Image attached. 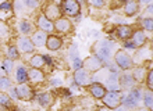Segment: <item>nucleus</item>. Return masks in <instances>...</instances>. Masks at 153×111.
Wrapping results in <instances>:
<instances>
[{
  "mask_svg": "<svg viewBox=\"0 0 153 111\" xmlns=\"http://www.w3.org/2000/svg\"><path fill=\"white\" fill-rule=\"evenodd\" d=\"M16 92H17V97L20 100L24 101H31L32 99H35V92L28 83H18L16 86Z\"/></svg>",
  "mask_w": 153,
  "mask_h": 111,
  "instance_id": "obj_7",
  "label": "nucleus"
},
{
  "mask_svg": "<svg viewBox=\"0 0 153 111\" xmlns=\"http://www.w3.org/2000/svg\"><path fill=\"white\" fill-rule=\"evenodd\" d=\"M93 111H111V110H110V108H107V107L105 106V107H96Z\"/></svg>",
  "mask_w": 153,
  "mask_h": 111,
  "instance_id": "obj_47",
  "label": "nucleus"
},
{
  "mask_svg": "<svg viewBox=\"0 0 153 111\" xmlns=\"http://www.w3.org/2000/svg\"><path fill=\"white\" fill-rule=\"evenodd\" d=\"M114 61H116L117 67L123 70V71H128V70H132L135 63H134L132 57L125 52L124 49H118L114 54Z\"/></svg>",
  "mask_w": 153,
  "mask_h": 111,
  "instance_id": "obj_3",
  "label": "nucleus"
},
{
  "mask_svg": "<svg viewBox=\"0 0 153 111\" xmlns=\"http://www.w3.org/2000/svg\"><path fill=\"white\" fill-rule=\"evenodd\" d=\"M132 32H134V29L129 25H118L116 28V35L121 40H128L131 38V35H132Z\"/></svg>",
  "mask_w": 153,
  "mask_h": 111,
  "instance_id": "obj_20",
  "label": "nucleus"
},
{
  "mask_svg": "<svg viewBox=\"0 0 153 111\" xmlns=\"http://www.w3.org/2000/svg\"><path fill=\"white\" fill-rule=\"evenodd\" d=\"M36 25H38V29L46 32V33H52V32H54V25H53V22L50 20H48L43 14L38 16Z\"/></svg>",
  "mask_w": 153,
  "mask_h": 111,
  "instance_id": "obj_14",
  "label": "nucleus"
},
{
  "mask_svg": "<svg viewBox=\"0 0 153 111\" xmlns=\"http://www.w3.org/2000/svg\"><path fill=\"white\" fill-rule=\"evenodd\" d=\"M22 1V4H24L27 8H29V10H33V8L39 7V0H21Z\"/></svg>",
  "mask_w": 153,
  "mask_h": 111,
  "instance_id": "obj_32",
  "label": "nucleus"
},
{
  "mask_svg": "<svg viewBox=\"0 0 153 111\" xmlns=\"http://www.w3.org/2000/svg\"><path fill=\"white\" fill-rule=\"evenodd\" d=\"M13 8V6L8 1H3V3L0 4V11H10Z\"/></svg>",
  "mask_w": 153,
  "mask_h": 111,
  "instance_id": "obj_38",
  "label": "nucleus"
},
{
  "mask_svg": "<svg viewBox=\"0 0 153 111\" xmlns=\"http://www.w3.org/2000/svg\"><path fill=\"white\" fill-rule=\"evenodd\" d=\"M138 1H139V4H141V3H148V4H150V3H152V0H138Z\"/></svg>",
  "mask_w": 153,
  "mask_h": 111,
  "instance_id": "obj_49",
  "label": "nucleus"
},
{
  "mask_svg": "<svg viewBox=\"0 0 153 111\" xmlns=\"http://www.w3.org/2000/svg\"><path fill=\"white\" fill-rule=\"evenodd\" d=\"M18 29H20V32L22 33V35H31L33 32V25L29 22L28 20H21L20 22H18Z\"/></svg>",
  "mask_w": 153,
  "mask_h": 111,
  "instance_id": "obj_26",
  "label": "nucleus"
},
{
  "mask_svg": "<svg viewBox=\"0 0 153 111\" xmlns=\"http://www.w3.org/2000/svg\"><path fill=\"white\" fill-rule=\"evenodd\" d=\"M131 75H132L135 82H143V81H145V76H146V65H141V67L134 68V71Z\"/></svg>",
  "mask_w": 153,
  "mask_h": 111,
  "instance_id": "obj_25",
  "label": "nucleus"
},
{
  "mask_svg": "<svg viewBox=\"0 0 153 111\" xmlns=\"http://www.w3.org/2000/svg\"><path fill=\"white\" fill-rule=\"evenodd\" d=\"M139 101H141V90L135 89V87H132L129 93L123 96V99H121V104L127 106L128 108H137Z\"/></svg>",
  "mask_w": 153,
  "mask_h": 111,
  "instance_id": "obj_5",
  "label": "nucleus"
},
{
  "mask_svg": "<svg viewBox=\"0 0 153 111\" xmlns=\"http://www.w3.org/2000/svg\"><path fill=\"white\" fill-rule=\"evenodd\" d=\"M42 14H43L48 20L52 21V22H54L56 20H59V18L63 17L60 6L57 3H54V1H48L46 4H43V7H42Z\"/></svg>",
  "mask_w": 153,
  "mask_h": 111,
  "instance_id": "obj_4",
  "label": "nucleus"
},
{
  "mask_svg": "<svg viewBox=\"0 0 153 111\" xmlns=\"http://www.w3.org/2000/svg\"><path fill=\"white\" fill-rule=\"evenodd\" d=\"M46 47L50 50V52H57L63 47V39L57 35H48V39H46Z\"/></svg>",
  "mask_w": 153,
  "mask_h": 111,
  "instance_id": "obj_15",
  "label": "nucleus"
},
{
  "mask_svg": "<svg viewBox=\"0 0 153 111\" xmlns=\"http://www.w3.org/2000/svg\"><path fill=\"white\" fill-rule=\"evenodd\" d=\"M22 8H24V4L21 0H14L13 3V10L16 11V14H21L22 13Z\"/></svg>",
  "mask_w": 153,
  "mask_h": 111,
  "instance_id": "obj_34",
  "label": "nucleus"
},
{
  "mask_svg": "<svg viewBox=\"0 0 153 111\" xmlns=\"http://www.w3.org/2000/svg\"><path fill=\"white\" fill-rule=\"evenodd\" d=\"M139 24H141V27H142V31H148V32L153 31L152 17H142L141 20H139Z\"/></svg>",
  "mask_w": 153,
  "mask_h": 111,
  "instance_id": "obj_27",
  "label": "nucleus"
},
{
  "mask_svg": "<svg viewBox=\"0 0 153 111\" xmlns=\"http://www.w3.org/2000/svg\"><path fill=\"white\" fill-rule=\"evenodd\" d=\"M142 100H143V106H145V108H148V110L152 111L153 110V93H152V90L145 92Z\"/></svg>",
  "mask_w": 153,
  "mask_h": 111,
  "instance_id": "obj_28",
  "label": "nucleus"
},
{
  "mask_svg": "<svg viewBox=\"0 0 153 111\" xmlns=\"http://www.w3.org/2000/svg\"><path fill=\"white\" fill-rule=\"evenodd\" d=\"M124 14L127 17H134L139 13V1L138 0H127V3L123 6Z\"/></svg>",
  "mask_w": 153,
  "mask_h": 111,
  "instance_id": "obj_18",
  "label": "nucleus"
},
{
  "mask_svg": "<svg viewBox=\"0 0 153 111\" xmlns=\"http://www.w3.org/2000/svg\"><path fill=\"white\" fill-rule=\"evenodd\" d=\"M114 111H131V108H128L127 106H124V104H120L118 107H116V108H113Z\"/></svg>",
  "mask_w": 153,
  "mask_h": 111,
  "instance_id": "obj_43",
  "label": "nucleus"
},
{
  "mask_svg": "<svg viewBox=\"0 0 153 111\" xmlns=\"http://www.w3.org/2000/svg\"><path fill=\"white\" fill-rule=\"evenodd\" d=\"M114 46H116V43L109 39L99 40V42H96V43L93 44V47H92L93 56H96L103 64L109 63L110 58H111V53H113Z\"/></svg>",
  "mask_w": 153,
  "mask_h": 111,
  "instance_id": "obj_1",
  "label": "nucleus"
},
{
  "mask_svg": "<svg viewBox=\"0 0 153 111\" xmlns=\"http://www.w3.org/2000/svg\"><path fill=\"white\" fill-rule=\"evenodd\" d=\"M14 75L17 83L28 82V70L25 68V65H18L17 68H14Z\"/></svg>",
  "mask_w": 153,
  "mask_h": 111,
  "instance_id": "obj_23",
  "label": "nucleus"
},
{
  "mask_svg": "<svg viewBox=\"0 0 153 111\" xmlns=\"http://www.w3.org/2000/svg\"><path fill=\"white\" fill-rule=\"evenodd\" d=\"M1 63H3V68H4V71H6V75L8 76L13 72V70H14V61L10 58H6Z\"/></svg>",
  "mask_w": 153,
  "mask_h": 111,
  "instance_id": "obj_30",
  "label": "nucleus"
},
{
  "mask_svg": "<svg viewBox=\"0 0 153 111\" xmlns=\"http://www.w3.org/2000/svg\"><path fill=\"white\" fill-rule=\"evenodd\" d=\"M137 111H150V110H148V108H138Z\"/></svg>",
  "mask_w": 153,
  "mask_h": 111,
  "instance_id": "obj_50",
  "label": "nucleus"
},
{
  "mask_svg": "<svg viewBox=\"0 0 153 111\" xmlns=\"http://www.w3.org/2000/svg\"><path fill=\"white\" fill-rule=\"evenodd\" d=\"M53 25H54V31L60 32V33H70V32L74 31L73 22H71L67 17H61V18L56 20L53 22Z\"/></svg>",
  "mask_w": 153,
  "mask_h": 111,
  "instance_id": "obj_10",
  "label": "nucleus"
},
{
  "mask_svg": "<svg viewBox=\"0 0 153 111\" xmlns=\"http://www.w3.org/2000/svg\"><path fill=\"white\" fill-rule=\"evenodd\" d=\"M38 101H39L40 107L49 108V107H52V104L54 103V96L50 92H45V93H40L38 96Z\"/></svg>",
  "mask_w": 153,
  "mask_h": 111,
  "instance_id": "obj_22",
  "label": "nucleus"
},
{
  "mask_svg": "<svg viewBox=\"0 0 153 111\" xmlns=\"http://www.w3.org/2000/svg\"><path fill=\"white\" fill-rule=\"evenodd\" d=\"M50 1H56V0H50Z\"/></svg>",
  "mask_w": 153,
  "mask_h": 111,
  "instance_id": "obj_51",
  "label": "nucleus"
},
{
  "mask_svg": "<svg viewBox=\"0 0 153 111\" xmlns=\"http://www.w3.org/2000/svg\"><path fill=\"white\" fill-rule=\"evenodd\" d=\"M50 85H52V86H61V85H63V81H61L60 78H53V79L50 81Z\"/></svg>",
  "mask_w": 153,
  "mask_h": 111,
  "instance_id": "obj_41",
  "label": "nucleus"
},
{
  "mask_svg": "<svg viewBox=\"0 0 153 111\" xmlns=\"http://www.w3.org/2000/svg\"><path fill=\"white\" fill-rule=\"evenodd\" d=\"M8 33V27L3 22H0V36H6Z\"/></svg>",
  "mask_w": 153,
  "mask_h": 111,
  "instance_id": "obj_39",
  "label": "nucleus"
},
{
  "mask_svg": "<svg viewBox=\"0 0 153 111\" xmlns=\"http://www.w3.org/2000/svg\"><path fill=\"white\" fill-rule=\"evenodd\" d=\"M28 81L32 83H40L45 81V74L39 68H29L28 70Z\"/></svg>",
  "mask_w": 153,
  "mask_h": 111,
  "instance_id": "obj_21",
  "label": "nucleus"
},
{
  "mask_svg": "<svg viewBox=\"0 0 153 111\" xmlns=\"http://www.w3.org/2000/svg\"><path fill=\"white\" fill-rule=\"evenodd\" d=\"M105 87L107 90H113V92H120V83H118V74L116 71H111L107 79H106V85Z\"/></svg>",
  "mask_w": 153,
  "mask_h": 111,
  "instance_id": "obj_17",
  "label": "nucleus"
},
{
  "mask_svg": "<svg viewBox=\"0 0 153 111\" xmlns=\"http://www.w3.org/2000/svg\"><path fill=\"white\" fill-rule=\"evenodd\" d=\"M152 13H153V6L150 3V4H148V17H152Z\"/></svg>",
  "mask_w": 153,
  "mask_h": 111,
  "instance_id": "obj_46",
  "label": "nucleus"
},
{
  "mask_svg": "<svg viewBox=\"0 0 153 111\" xmlns=\"http://www.w3.org/2000/svg\"><path fill=\"white\" fill-rule=\"evenodd\" d=\"M121 99H123V96H121L120 92L107 90L106 92V95L102 97V101H103V104H105L107 108L113 110V108L118 107V106L121 104Z\"/></svg>",
  "mask_w": 153,
  "mask_h": 111,
  "instance_id": "obj_6",
  "label": "nucleus"
},
{
  "mask_svg": "<svg viewBox=\"0 0 153 111\" xmlns=\"http://www.w3.org/2000/svg\"><path fill=\"white\" fill-rule=\"evenodd\" d=\"M10 96L7 93H4V92H0V104H3V106H8L10 104Z\"/></svg>",
  "mask_w": 153,
  "mask_h": 111,
  "instance_id": "obj_36",
  "label": "nucleus"
},
{
  "mask_svg": "<svg viewBox=\"0 0 153 111\" xmlns=\"http://www.w3.org/2000/svg\"><path fill=\"white\" fill-rule=\"evenodd\" d=\"M131 42L134 43L135 49H139V47H143L146 43V35H145V31H142V29H137V31L132 32V35H131Z\"/></svg>",
  "mask_w": 153,
  "mask_h": 111,
  "instance_id": "obj_16",
  "label": "nucleus"
},
{
  "mask_svg": "<svg viewBox=\"0 0 153 111\" xmlns=\"http://www.w3.org/2000/svg\"><path fill=\"white\" fill-rule=\"evenodd\" d=\"M59 6H60L61 14L65 16L67 18L78 17L81 13V4L78 0H61V3Z\"/></svg>",
  "mask_w": 153,
  "mask_h": 111,
  "instance_id": "obj_2",
  "label": "nucleus"
},
{
  "mask_svg": "<svg viewBox=\"0 0 153 111\" xmlns=\"http://www.w3.org/2000/svg\"><path fill=\"white\" fill-rule=\"evenodd\" d=\"M8 90H10V93H8V96H10V99H18L17 97V92H16V87H8Z\"/></svg>",
  "mask_w": 153,
  "mask_h": 111,
  "instance_id": "obj_42",
  "label": "nucleus"
},
{
  "mask_svg": "<svg viewBox=\"0 0 153 111\" xmlns=\"http://www.w3.org/2000/svg\"><path fill=\"white\" fill-rule=\"evenodd\" d=\"M103 65H105V64L102 63L96 56H89V57H86V58L82 61V68L86 70L88 72H91V74H92V72L99 71V70H102Z\"/></svg>",
  "mask_w": 153,
  "mask_h": 111,
  "instance_id": "obj_9",
  "label": "nucleus"
},
{
  "mask_svg": "<svg viewBox=\"0 0 153 111\" xmlns=\"http://www.w3.org/2000/svg\"><path fill=\"white\" fill-rule=\"evenodd\" d=\"M8 87H11V79L8 76H0V89L6 90Z\"/></svg>",
  "mask_w": 153,
  "mask_h": 111,
  "instance_id": "obj_31",
  "label": "nucleus"
},
{
  "mask_svg": "<svg viewBox=\"0 0 153 111\" xmlns=\"http://www.w3.org/2000/svg\"><path fill=\"white\" fill-rule=\"evenodd\" d=\"M89 4L95 8H102L106 6V0H88Z\"/></svg>",
  "mask_w": 153,
  "mask_h": 111,
  "instance_id": "obj_35",
  "label": "nucleus"
},
{
  "mask_svg": "<svg viewBox=\"0 0 153 111\" xmlns=\"http://www.w3.org/2000/svg\"><path fill=\"white\" fill-rule=\"evenodd\" d=\"M86 89H88L89 93H91L95 99H99V100H102V97H103V96L106 95V92H107V89L105 87V85L97 83V82L89 83L88 86H86Z\"/></svg>",
  "mask_w": 153,
  "mask_h": 111,
  "instance_id": "obj_12",
  "label": "nucleus"
},
{
  "mask_svg": "<svg viewBox=\"0 0 153 111\" xmlns=\"http://www.w3.org/2000/svg\"><path fill=\"white\" fill-rule=\"evenodd\" d=\"M145 81H146L148 90H152V89H153V71H152V70H148L146 76H145Z\"/></svg>",
  "mask_w": 153,
  "mask_h": 111,
  "instance_id": "obj_33",
  "label": "nucleus"
},
{
  "mask_svg": "<svg viewBox=\"0 0 153 111\" xmlns=\"http://www.w3.org/2000/svg\"><path fill=\"white\" fill-rule=\"evenodd\" d=\"M7 58L13 60V61H16V60L20 58V52H18V49H17L16 44H8L7 47Z\"/></svg>",
  "mask_w": 153,
  "mask_h": 111,
  "instance_id": "obj_29",
  "label": "nucleus"
},
{
  "mask_svg": "<svg viewBox=\"0 0 153 111\" xmlns=\"http://www.w3.org/2000/svg\"><path fill=\"white\" fill-rule=\"evenodd\" d=\"M74 82L78 85V86H84L86 87L89 83H92V76H91V72H88L84 68H78L74 71Z\"/></svg>",
  "mask_w": 153,
  "mask_h": 111,
  "instance_id": "obj_8",
  "label": "nucleus"
},
{
  "mask_svg": "<svg viewBox=\"0 0 153 111\" xmlns=\"http://www.w3.org/2000/svg\"><path fill=\"white\" fill-rule=\"evenodd\" d=\"M0 76H7L6 75V71H4V68H3V63L0 61Z\"/></svg>",
  "mask_w": 153,
  "mask_h": 111,
  "instance_id": "obj_45",
  "label": "nucleus"
},
{
  "mask_svg": "<svg viewBox=\"0 0 153 111\" xmlns=\"http://www.w3.org/2000/svg\"><path fill=\"white\" fill-rule=\"evenodd\" d=\"M29 65L31 68H43L46 65V61H45V56L42 54H33L29 60Z\"/></svg>",
  "mask_w": 153,
  "mask_h": 111,
  "instance_id": "obj_24",
  "label": "nucleus"
},
{
  "mask_svg": "<svg viewBox=\"0 0 153 111\" xmlns=\"http://www.w3.org/2000/svg\"><path fill=\"white\" fill-rule=\"evenodd\" d=\"M73 65H74V70L82 68V61L79 60V57H75V58H73Z\"/></svg>",
  "mask_w": 153,
  "mask_h": 111,
  "instance_id": "obj_40",
  "label": "nucleus"
},
{
  "mask_svg": "<svg viewBox=\"0 0 153 111\" xmlns=\"http://www.w3.org/2000/svg\"><path fill=\"white\" fill-rule=\"evenodd\" d=\"M0 111H10V108L7 106H3V104H0Z\"/></svg>",
  "mask_w": 153,
  "mask_h": 111,
  "instance_id": "obj_48",
  "label": "nucleus"
},
{
  "mask_svg": "<svg viewBox=\"0 0 153 111\" xmlns=\"http://www.w3.org/2000/svg\"><path fill=\"white\" fill-rule=\"evenodd\" d=\"M125 3H127V0H111V6H110V7H111V10H113V8L116 10V8L123 7Z\"/></svg>",
  "mask_w": 153,
  "mask_h": 111,
  "instance_id": "obj_37",
  "label": "nucleus"
},
{
  "mask_svg": "<svg viewBox=\"0 0 153 111\" xmlns=\"http://www.w3.org/2000/svg\"><path fill=\"white\" fill-rule=\"evenodd\" d=\"M16 46L20 53H33L35 46L28 36H18L16 39Z\"/></svg>",
  "mask_w": 153,
  "mask_h": 111,
  "instance_id": "obj_11",
  "label": "nucleus"
},
{
  "mask_svg": "<svg viewBox=\"0 0 153 111\" xmlns=\"http://www.w3.org/2000/svg\"><path fill=\"white\" fill-rule=\"evenodd\" d=\"M124 42H125V43H124V46H125V47H127V49H135V46H134V43H132V42H131V40H124Z\"/></svg>",
  "mask_w": 153,
  "mask_h": 111,
  "instance_id": "obj_44",
  "label": "nucleus"
},
{
  "mask_svg": "<svg viewBox=\"0 0 153 111\" xmlns=\"http://www.w3.org/2000/svg\"><path fill=\"white\" fill-rule=\"evenodd\" d=\"M31 42L33 43V46L35 47H43L45 44H46V39H48V33L43 31H40V29H38V31H33L32 33H31Z\"/></svg>",
  "mask_w": 153,
  "mask_h": 111,
  "instance_id": "obj_13",
  "label": "nucleus"
},
{
  "mask_svg": "<svg viewBox=\"0 0 153 111\" xmlns=\"http://www.w3.org/2000/svg\"><path fill=\"white\" fill-rule=\"evenodd\" d=\"M118 83H120V89L131 90L134 87V85H135V81H134L131 74H123V75L118 76Z\"/></svg>",
  "mask_w": 153,
  "mask_h": 111,
  "instance_id": "obj_19",
  "label": "nucleus"
}]
</instances>
